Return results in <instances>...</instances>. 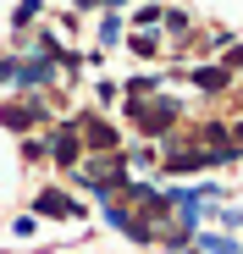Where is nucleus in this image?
Listing matches in <instances>:
<instances>
[{"label": "nucleus", "mask_w": 243, "mask_h": 254, "mask_svg": "<svg viewBox=\"0 0 243 254\" xmlns=\"http://www.w3.org/2000/svg\"><path fill=\"white\" fill-rule=\"evenodd\" d=\"M127 116H133V127L144 138H166L177 127V116H182V105L166 100V94H149V100H127Z\"/></svg>", "instance_id": "1"}, {"label": "nucleus", "mask_w": 243, "mask_h": 254, "mask_svg": "<svg viewBox=\"0 0 243 254\" xmlns=\"http://www.w3.org/2000/svg\"><path fill=\"white\" fill-rule=\"evenodd\" d=\"M77 122V138H83V149H94V155H116L122 149V133L100 116V111H83V116H72Z\"/></svg>", "instance_id": "2"}, {"label": "nucleus", "mask_w": 243, "mask_h": 254, "mask_svg": "<svg viewBox=\"0 0 243 254\" xmlns=\"http://www.w3.org/2000/svg\"><path fill=\"white\" fill-rule=\"evenodd\" d=\"M45 155H50L56 166H66V172H72L77 160H83V138H77V122H56V127H50Z\"/></svg>", "instance_id": "3"}, {"label": "nucleus", "mask_w": 243, "mask_h": 254, "mask_svg": "<svg viewBox=\"0 0 243 254\" xmlns=\"http://www.w3.org/2000/svg\"><path fill=\"white\" fill-rule=\"evenodd\" d=\"M0 122H6L11 133H28V127H45V100H11V105H0Z\"/></svg>", "instance_id": "4"}, {"label": "nucleus", "mask_w": 243, "mask_h": 254, "mask_svg": "<svg viewBox=\"0 0 243 254\" xmlns=\"http://www.w3.org/2000/svg\"><path fill=\"white\" fill-rule=\"evenodd\" d=\"M33 216H61V221H77V216H83V204H77V199H66L61 188H45V193L33 199Z\"/></svg>", "instance_id": "5"}, {"label": "nucleus", "mask_w": 243, "mask_h": 254, "mask_svg": "<svg viewBox=\"0 0 243 254\" xmlns=\"http://www.w3.org/2000/svg\"><path fill=\"white\" fill-rule=\"evenodd\" d=\"M193 89L221 94V89H227V66H193Z\"/></svg>", "instance_id": "6"}, {"label": "nucleus", "mask_w": 243, "mask_h": 254, "mask_svg": "<svg viewBox=\"0 0 243 254\" xmlns=\"http://www.w3.org/2000/svg\"><path fill=\"white\" fill-rule=\"evenodd\" d=\"M127 50H133V56H160V33H149V28L133 33V39H127Z\"/></svg>", "instance_id": "7"}, {"label": "nucleus", "mask_w": 243, "mask_h": 254, "mask_svg": "<svg viewBox=\"0 0 243 254\" xmlns=\"http://www.w3.org/2000/svg\"><path fill=\"white\" fill-rule=\"evenodd\" d=\"M160 89V77H127V100H149Z\"/></svg>", "instance_id": "8"}, {"label": "nucleus", "mask_w": 243, "mask_h": 254, "mask_svg": "<svg viewBox=\"0 0 243 254\" xmlns=\"http://www.w3.org/2000/svg\"><path fill=\"white\" fill-rule=\"evenodd\" d=\"M199 243H205L210 254H238V243H232V238H216V232H205V238H199Z\"/></svg>", "instance_id": "9"}, {"label": "nucleus", "mask_w": 243, "mask_h": 254, "mask_svg": "<svg viewBox=\"0 0 243 254\" xmlns=\"http://www.w3.org/2000/svg\"><path fill=\"white\" fill-rule=\"evenodd\" d=\"M22 160H45V138H33V133H22Z\"/></svg>", "instance_id": "10"}, {"label": "nucleus", "mask_w": 243, "mask_h": 254, "mask_svg": "<svg viewBox=\"0 0 243 254\" xmlns=\"http://www.w3.org/2000/svg\"><path fill=\"white\" fill-rule=\"evenodd\" d=\"M39 11H45V6H39V0H22V6H17V17H11V22H17V28H28V22H33Z\"/></svg>", "instance_id": "11"}, {"label": "nucleus", "mask_w": 243, "mask_h": 254, "mask_svg": "<svg viewBox=\"0 0 243 254\" xmlns=\"http://www.w3.org/2000/svg\"><path fill=\"white\" fill-rule=\"evenodd\" d=\"M100 45H122V22H116V17H105V28H100Z\"/></svg>", "instance_id": "12"}, {"label": "nucleus", "mask_w": 243, "mask_h": 254, "mask_svg": "<svg viewBox=\"0 0 243 254\" xmlns=\"http://www.w3.org/2000/svg\"><path fill=\"white\" fill-rule=\"evenodd\" d=\"M160 22H166L172 33H188V17H182V11H160Z\"/></svg>", "instance_id": "13"}, {"label": "nucleus", "mask_w": 243, "mask_h": 254, "mask_svg": "<svg viewBox=\"0 0 243 254\" xmlns=\"http://www.w3.org/2000/svg\"><path fill=\"white\" fill-rule=\"evenodd\" d=\"M94 94H100V105H111V100H116V83H111V77H100V83H94Z\"/></svg>", "instance_id": "14"}, {"label": "nucleus", "mask_w": 243, "mask_h": 254, "mask_svg": "<svg viewBox=\"0 0 243 254\" xmlns=\"http://www.w3.org/2000/svg\"><path fill=\"white\" fill-rule=\"evenodd\" d=\"M232 138H238V144H243V122H238V127H232Z\"/></svg>", "instance_id": "15"}]
</instances>
